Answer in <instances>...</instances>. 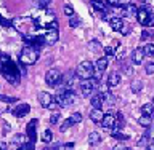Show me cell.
Returning a JSON list of instances; mask_svg holds the SVG:
<instances>
[{
	"label": "cell",
	"instance_id": "cell-8",
	"mask_svg": "<svg viewBox=\"0 0 154 150\" xmlns=\"http://www.w3.org/2000/svg\"><path fill=\"white\" fill-rule=\"evenodd\" d=\"M29 112H31V105H29V104H19V105H16L14 109H11V113L14 115V117H18V118H21V117H24V115H27Z\"/></svg>",
	"mask_w": 154,
	"mask_h": 150
},
{
	"label": "cell",
	"instance_id": "cell-30",
	"mask_svg": "<svg viewBox=\"0 0 154 150\" xmlns=\"http://www.w3.org/2000/svg\"><path fill=\"white\" fill-rule=\"evenodd\" d=\"M0 101H3V102H8V104H13V102H16V98L14 96H5V94H0Z\"/></svg>",
	"mask_w": 154,
	"mask_h": 150
},
{
	"label": "cell",
	"instance_id": "cell-7",
	"mask_svg": "<svg viewBox=\"0 0 154 150\" xmlns=\"http://www.w3.org/2000/svg\"><path fill=\"white\" fill-rule=\"evenodd\" d=\"M95 83L91 80H82L80 81V91H82V94L85 96V98H90L91 94H93V91H95Z\"/></svg>",
	"mask_w": 154,
	"mask_h": 150
},
{
	"label": "cell",
	"instance_id": "cell-28",
	"mask_svg": "<svg viewBox=\"0 0 154 150\" xmlns=\"http://www.w3.org/2000/svg\"><path fill=\"white\" fill-rule=\"evenodd\" d=\"M69 120H71V123H72V125L80 123V122H82V115H80L79 112H74V113H72L71 117H69Z\"/></svg>",
	"mask_w": 154,
	"mask_h": 150
},
{
	"label": "cell",
	"instance_id": "cell-37",
	"mask_svg": "<svg viewBox=\"0 0 154 150\" xmlns=\"http://www.w3.org/2000/svg\"><path fill=\"white\" fill-rule=\"evenodd\" d=\"M104 53H106V56H114L116 50H114L112 46H106V48H104Z\"/></svg>",
	"mask_w": 154,
	"mask_h": 150
},
{
	"label": "cell",
	"instance_id": "cell-42",
	"mask_svg": "<svg viewBox=\"0 0 154 150\" xmlns=\"http://www.w3.org/2000/svg\"><path fill=\"white\" fill-rule=\"evenodd\" d=\"M72 149H74V144H72V142L64 144V150H72Z\"/></svg>",
	"mask_w": 154,
	"mask_h": 150
},
{
	"label": "cell",
	"instance_id": "cell-15",
	"mask_svg": "<svg viewBox=\"0 0 154 150\" xmlns=\"http://www.w3.org/2000/svg\"><path fill=\"white\" fill-rule=\"evenodd\" d=\"M143 59H144L143 48H137V50H133V53H132V62H133V64H141Z\"/></svg>",
	"mask_w": 154,
	"mask_h": 150
},
{
	"label": "cell",
	"instance_id": "cell-48",
	"mask_svg": "<svg viewBox=\"0 0 154 150\" xmlns=\"http://www.w3.org/2000/svg\"><path fill=\"white\" fill-rule=\"evenodd\" d=\"M143 2H144V3H148V2H149V0H143Z\"/></svg>",
	"mask_w": 154,
	"mask_h": 150
},
{
	"label": "cell",
	"instance_id": "cell-45",
	"mask_svg": "<svg viewBox=\"0 0 154 150\" xmlns=\"http://www.w3.org/2000/svg\"><path fill=\"white\" fill-rule=\"evenodd\" d=\"M114 150H128L127 147H124V146H119V147H116Z\"/></svg>",
	"mask_w": 154,
	"mask_h": 150
},
{
	"label": "cell",
	"instance_id": "cell-43",
	"mask_svg": "<svg viewBox=\"0 0 154 150\" xmlns=\"http://www.w3.org/2000/svg\"><path fill=\"white\" fill-rule=\"evenodd\" d=\"M56 107H58V104L55 102V99H53V102H51L50 105H48V109H50V110H53V109H56Z\"/></svg>",
	"mask_w": 154,
	"mask_h": 150
},
{
	"label": "cell",
	"instance_id": "cell-5",
	"mask_svg": "<svg viewBox=\"0 0 154 150\" xmlns=\"http://www.w3.org/2000/svg\"><path fill=\"white\" fill-rule=\"evenodd\" d=\"M137 21L144 27H154V14L148 8H140L137 11Z\"/></svg>",
	"mask_w": 154,
	"mask_h": 150
},
{
	"label": "cell",
	"instance_id": "cell-13",
	"mask_svg": "<svg viewBox=\"0 0 154 150\" xmlns=\"http://www.w3.org/2000/svg\"><path fill=\"white\" fill-rule=\"evenodd\" d=\"M114 122H116V117L114 113H104L103 115V120H101V126L103 128H112L114 126Z\"/></svg>",
	"mask_w": 154,
	"mask_h": 150
},
{
	"label": "cell",
	"instance_id": "cell-19",
	"mask_svg": "<svg viewBox=\"0 0 154 150\" xmlns=\"http://www.w3.org/2000/svg\"><path fill=\"white\" fill-rule=\"evenodd\" d=\"M100 142H101V134L96 131H91L88 134V144L90 146H98Z\"/></svg>",
	"mask_w": 154,
	"mask_h": 150
},
{
	"label": "cell",
	"instance_id": "cell-35",
	"mask_svg": "<svg viewBox=\"0 0 154 150\" xmlns=\"http://www.w3.org/2000/svg\"><path fill=\"white\" fill-rule=\"evenodd\" d=\"M119 32L122 34V35H128V34L132 32V26H122V29H120Z\"/></svg>",
	"mask_w": 154,
	"mask_h": 150
},
{
	"label": "cell",
	"instance_id": "cell-22",
	"mask_svg": "<svg viewBox=\"0 0 154 150\" xmlns=\"http://www.w3.org/2000/svg\"><path fill=\"white\" fill-rule=\"evenodd\" d=\"M111 136H112L114 139H119V141H127L128 139V134H124L122 131H119V129H112Z\"/></svg>",
	"mask_w": 154,
	"mask_h": 150
},
{
	"label": "cell",
	"instance_id": "cell-9",
	"mask_svg": "<svg viewBox=\"0 0 154 150\" xmlns=\"http://www.w3.org/2000/svg\"><path fill=\"white\" fill-rule=\"evenodd\" d=\"M35 126H37V120H31L29 122V125L26 126V136H27V139H29V142H35V139H37V136H35Z\"/></svg>",
	"mask_w": 154,
	"mask_h": 150
},
{
	"label": "cell",
	"instance_id": "cell-40",
	"mask_svg": "<svg viewBox=\"0 0 154 150\" xmlns=\"http://www.w3.org/2000/svg\"><path fill=\"white\" fill-rule=\"evenodd\" d=\"M152 35V31H144L141 34V40H144V38H148V37H151Z\"/></svg>",
	"mask_w": 154,
	"mask_h": 150
},
{
	"label": "cell",
	"instance_id": "cell-1",
	"mask_svg": "<svg viewBox=\"0 0 154 150\" xmlns=\"http://www.w3.org/2000/svg\"><path fill=\"white\" fill-rule=\"evenodd\" d=\"M0 72H2L3 78L10 85H14V86L19 85L21 72H19V67L11 61V57L8 54H0Z\"/></svg>",
	"mask_w": 154,
	"mask_h": 150
},
{
	"label": "cell",
	"instance_id": "cell-47",
	"mask_svg": "<svg viewBox=\"0 0 154 150\" xmlns=\"http://www.w3.org/2000/svg\"><path fill=\"white\" fill-rule=\"evenodd\" d=\"M151 120H152V122H154V112H152V115H151Z\"/></svg>",
	"mask_w": 154,
	"mask_h": 150
},
{
	"label": "cell",
	"instance_id": "cell-27",
	"mask_svg": "<svg viewBox=\"0 0 154 150\" xmlns=\"http://www.w3.org/2000/svg\"><path fill=\"white\" fill-rule=\"evenodd\" d=\"M143 53L144 56H154V43H148L143 46Z\"/></svg>",
	"mask_w": 154,
	"mask_h": 150
},
{
	"label": "cell",
	"instance_id": "cell-4",
	"mask_svg": "<svg viewBox=\"0 0 154 150\" xmlns=\"http://www.w3.org/2000/svg\"><path fill=\"white\" fill-rule=\"evenodd\" d=\"M38 59V51L35 48H31V46H24L21 53H19V62L23 66H32L35 64Z\"/></svg>",
	"mask_w": 154,
	"mask_h": 150
},
{
	"label": "cell",
	"instance_id": "cell-11",
	"mask_svg": "<svg viewBox=\"0 0 154 150\" xmlns=\"http://www.w3.org/2000/svg\"><path fill=\"white\" fill-rule=\"evenodd\" d=\"M38 102H40L42 107L48 109V105L53 102V96L50 93H47V91H42V93L38 94Z\"/></svg>",
	"mask_w": 154,
	"mask_h": 150
},
{
	"label": "cell",
	"instance_id": "cell-26",
	"mask_svg": "<svg viewBox=\"0 0 154 150\" xmlns=\"http://www.w3.org/2000/svg\"><path fill=\"white\" fill-rule=\"evenodd\" d=\"M42 142H45V144H50L51 142V139H53V133L50 131V129H45V131L42 133Z\"/></svg>",
	"mask_w": 154,
	"mask_h": 150
},
{
	"label": "cell",
	"instance_id": "cell-12",
	"mask_svg": "<svg viewBox=\"0 0 154 150\" xmlns=\"http://www.w3.org/2000/svg\"><path fill=\"white\" fill-rule=\"evenodd\" d=\"M119 83H120V74L111 72L109 77H108V81H106V86H108V88H114V86H117Z\"/></svg>",
	"mask_w": 154,
	"mask_h": 150
},
{
	"label": "cell",
	"instance_id": "cell-46",
	"mask_svg": "<svg viewBox=\"0 0 154 150\" xmlns=\"http://www.w3.org/2000/svg\"><path fill=\"white\" fill-rule=\"evenodd\" d=\"M18 150H27V149H26V147H19Z\"/></svg>",
	"mask_w": 154,
	"mask_h": 150
},
{
	"label": "cell",
	"instance_id": "cell-25",
	"mask_svg": "<svg viewBox=\"0 0 154 150\" xmlns=\"http://www.w3.org/2000/svg\"><path fill=\"white\" fill-rule=\"evenodd\" d=\"M141 112H143V115H148V117H151L152 112H154V105H152L151 102L144 104L143 107H141Z\"/></svg>",
	"mask_w": 154,
	"mask_h": 150
},
{
	"label": "cell",
	"instance_id": "cell-41",
	"mask_svg": "<svg viewBox=\"0 0 154 150\" xmlns=\"http://www.w3.org/2000/svg\"><path fill=\"white\" fill-rule=\"evenodd\" d=\"M124 72H125V74H127V75H132L133 69H132V67H130V66H127V64H125V66H124Z\"/></svg>",
	"mask_w": 154,
	"mask_h": 150
},
{
	"label": "cell",
	"instance_id": "cell-23",
	"mask_svg": "<svg viewBox=\"0 0 154 150\" xmlns=\"http://www.w3.org/2000/svg\"><path fill=\"white\" fill-rule=\"evenodd\" d=\"M130 88H132L133 93H140V91L143 90V81L141 80H133L132 85H130Z\"/></svg>",
	"mask_w": 154,
	"mask_h": 150
},
{
	"label": "cell",
	"instance_id": "cell-24",
	"mask_svg": "<svg viewBox=\"0 0 154 150\" xmlns=\"http://www.w3.org/2000/svg\"><path fill=\"white\" fill-rule=\"evenodd\" d=\"M13 142L14 144H19V146H24V144L27 142V136H24V134H16V136H13Z\"/></svg>",
	"mask_w": 154,
	"mask_h": 150
},
{
	"label": "cell",
	"instance_id": "cell-14",
	"mask_svg": "<svg viewBox=\"0 0 154 150\" xmlns=\"http://www.w3.org/2000/svg\"><path fill=\"white\" fill-rule=\"evenodd\" d=\"M90 104L93 105V109H101V105L104 104V101H103V96H101L100 93H95V94H91V96H90Z\"/></svg>",
	"mask_w": 154,
	"mask_h": 150
},
{
	"label": "cell",
	"instance_id": "cell-38",
	"mask_svg": "<svg viewBox=\"0 0 154 150\" xmlns=\"http://www.w3.org/2000/svg\"><path fill=\"white\" fill-rule=\"evenodd\" d=\"M64 13L67 14V16H74V10H72V7H69V5L64 7Z\"/></svg>",
	"mask_w": 154,
	"mask_h": 150
},
{
	"label": "cell",
	"instance_id": "cell-34",
	"mask_svg": "<svg viewBox=\"0 0 154 150\" xmlns=\"http://www.w3.org/2000/svg\"><path fill=\"white\" fill-rule=\"evenodd\" d=\"M144 72H146L148 75H152L154 74V62H149V64L144 67Z\"/></svg>",
	"mask_w": 154,
	"mask_h": 150
},
{
	"label": "cell",
	"instance_id": "cell-44",
	"mask_svg": "<svg viewBox=\"0 0 154 150\" xmlns=\"http://www.w3.org/2000/svg\"><path fill=\"white\" fill-rule=\"evenodd\" d=\"M0 150H7V144L5 142H0Z\"/></svg>",
	"mask_w": 154,
	"mask_h": 150
},
{
	"label": "cell",
	"instance_id": "cell-10",
	"mask_svg": "<svg viewBox=\"0 0 154 150\" xmlns=\"http://www.w3.org/2000/svg\"><path fill=\"white\" fill-rule=\"evenodd\" d=\"M58 29H51V31H48L45 35H43V42L48 43V45H55L58 42Z\"/></svg>",
	"mask_w": 154,
	"mask_h": 150
},
{
	"label": "cell",
	"instance_id": "cell-39",
	"mask_svg": "<svg viewBox=\"0 0 154 150\" xmlns=\"http://www.w3.org/2000/svg\"><path fill=\"white\" fill-rule=\"evenodd\" d=\"M146 150H154V139H149V141H148Z\"/></svg>",
	"mask_w": 154,
	"mask_h": 150
},
{
	"label": "cell",
	"instance_id": "cell-33",
	"mask_svg": "<svg viewBox=\"0 0 154 150\" xmlns=\"http://www.w3.org/2000/svg\"><path fill=\"white\" fill-rule=\"evenodd\" d=\"M69 26H71V27L80 26V19H79V18H75V16H71V19H69Z\"/></svg>",
	"mask_w": 154,
	"mask_h": 150
},
{
	"label": "cell",
	"instance_id": "cell-2",
	"mask_svg": "<svg viewBox=\"0 0 154 150\" xmlns=\"http://www.w3.org/2000/svg\"><path fill=\"white\" fill-rule=\"evenodd\" d=\"M53 99H55V102L60 105V107L66 109V107H71V105H74L77 102V94L72 90H63L61 93Z\"/></svg>",
	"mask_w": 154,
	"mask_h": 150
},
{
	"label": "cell",
	"instance_id": "cell-16",
	"mask_svg": "<svg viewBox=\"0 0 154 150\" xmlns=\"http://www.w3.org/2000/svg\"><path fill=\"white\" fill-rule=\"evenodd\" d=\"M103 110L101 109H91L90 110V120L93 123H101V120H103Z\"/></svg>",
	"mask_w": 154,
	"mask_h": 150
},
{
	"label": "cell",
	"instance_id": "cell-21",
	"mask_svg": "<svg viewBox=\"0 0 154 150\" xmlns=\"http://www.w3.org/2000/svg\"><path fill=\"white\" fill-rule=\"evenodd\" d=\"M138 123L144 128H149L152 125V120H151V117H148V115H141V117L138 118Z\"/></svg>",
	"mask_w": 154,
	"mask_h": 150
},
{
	"label": "cell",
	"instance_id": "cell-20",
	"mask_svg": "<svg viewBox=\"0 0 154 150\" xmlns=\"http://www.w3.org/2000/svg\"><path fill=\"white\" fill-rule=\"evenodd\" d=\"M95 69L98 70V72H104L106 69H108V57H100L98 61L95 62Z\"/></svg>",
	"mask_w": 154,
	"mask_h": 150
},
{
	"label": "cell",
	"instance_id": "cell-32",
	"mask_svg": "<svg viewBox=\"0 0 154 150\" xmlns=\"http://www.w3.org/2000/svg\"><path fill=\"white\" fill-rule=\"evenodd\" d=\"M71 126H72V123H71V120L67 118V120H64V123H63L61 126H60V131H61V133H64V131H67V129H69Z\"/></svg>",
	"mask_w": 154,
	"mask_h": 150
},
{
	"label": "cell",
	"instance_id": "cell-36",
	"mask_svg": "<svg viewBox=\"0 0 154 150\" xmlns=\"http://www.w3.org/2000/svg\"><path fill=\"white\" fill-rule=\"evenodd\" d=\"M50 3H51V0H38V3H37V5H38L40 8H47Z\"/></svg>",
	"mask_w": 154,
	"mask_h": 150
},
{
	"label": "cell",
	"instance_id": "cell-6",
	"mask_svg": "<svg viewBox=\"0 0 154 150\" xmlns=\"http://www.w3.org/2000/svg\"><path fill=\"white\" fill-rule=\"evenodd\" d=\"M63 80V74L58 69H50L45 74V83L48 86H58Z\"/></svg>",
	"mask_w": 154,
	"mask_h": 150
},
{
	"label": "cell",
	"instance_id": "cell-31",
	"mask_svg": "<svg viewBox=\"0 0 154 150\" xmlns=\"http://www.w3.org/2000/svg\"><path fill=\"white\" fill-rule=\"evenodd\" d=\"M60 118H61L60 112H53V113L50 115V123H51V125H56L58 122H60Z\"/></svg>",
	"mask_w": 154,
	"mask_h": 150
},
{
	"label": "cell",
	"instance_id": "cell-29",
	"mask_svg": "<svg viewBox=\"0 0 154 150\" xmlns=\"http://www.w3.org/2000/svg\"><path fill=\"white\" fill-rule=\"evenodd\" d=\"M148 136H149V133H144L143 136L138 139L137 146H138V147H143V146H146V144H148V141H149V139H148Z\"/></svg>",
	"mask_w": 154,
	"mask_h": 150
},
{
	"label": "cell",
	"instance_id": "cell-18",
	"mask_svg": "<svg viewBox=\"0 0 154 150\" xmlns=\"http://www.w3.org/2000/svg\"><path fill=\"white\" fill-rule=\"evenodd\" d=\"M109 26H111V29H114V31H120L124 26V22L119 16H114V18H109Z\"/></svg>",
	"mask_w": 154,
	"mask_h": 150
},
{
	"label": "cell",
	"instance_id": "cell-3",
	"mask_svg": "<svg viewBox=\"0 0 154 150\" xmlns=\"http://www.w3.org/2000/svg\"><path fill=\"white\" fill-rule=\"evenodd\" d=\"M93 74H95V66L91 61H82L74 72L75 78H80V80H90Z\"/></svg>",
	"mask_w": 154,
	"mask_h": 150
},
{
	"label": "cell",
	"instance_id": "cell-17",
	"mask_svg": "<svg viewBox=\"0 0 154 150\" xmlns=\"http://www.w3.org/2000/svg\"><path fill=\"white\" fill-rule=\"evenodd\" d=\"M111 7H117V8H127L130 3H132V0H106Z\"/></svg>",
	"mask_w": 154,
	"mask_h": 150
}]
</instances>
